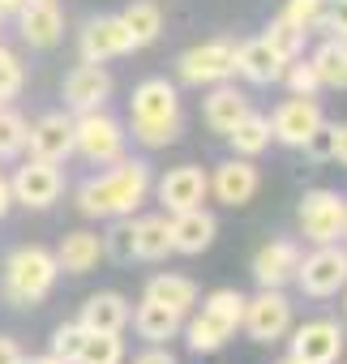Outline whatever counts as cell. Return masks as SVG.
<instances>
[{
	"label": "cell",
	"instance_id": "6da1fadb",
	"mask_svg": "<svg viewBox=\"0 0 347 364\" xmlns=\"http://www.w3.org/2000/svg\"><path fill=\"white\" fill-rule=\"evenodd\" d=\"M146 193H150V163L116 159L112 171L90 176L78 189V206L86 219H124L146 202Z\"/></svg>",
	"mask_w": 347,
	"mask_h": 364
},
{
	"label": "cell",
	"instance_id": "7a4b0ae2",
	"mask_svg": "<svg viewBox=\"0 0 347 364\" xmlns=\"http://www.w3.org/2000/svg\"><path fill=\"white\" fill-rule=\"evenodd\" d=\"M133 137L150 150L181 137V99L167 77H146L133 90Z\"/></svg>",
	"mask_w": 347,
	"mask_h": 364
},
{
	"label": "cell",
	"instance_id": "3957f363",
	"mask_svg": "<svg viewBox=\"0 0 347 364\" xmlns=\"http://www.w3.org/2000/svg\"><path fill=\"white\" fill-rule=\"evenodd\" d=\"M245 300H249V296H240L236 287H219V291H210V296H206V304H202V313H198L189 326H181V330L189 334V347H193L198 355L219 351V347L240 330Z\"/></svg>",
	"mask_w": 347,
	"mask_h": 364
},
{
	"label": "cell",
	"instance_id": "277c9868",
	"mask_svg": "<svg viewBox=\"0 0 347 364\" xmlns=\"http://www.w3.org/2000/svg\"><path fill=\"white\" fill-rule=\"evenodd\" d=\"M56 274H60L56 257H52L48 249H39V245H26V249H18V253L5 262V296H9L18 309H31V304H39V300L52 291Z\"/></svg>",
	"mask_w": 347,
	"mask_h": 364
},
{
	"label": "cell",
	"instance_id": "5b68a950",
	"mask_svg": "<svg viewBox=\"0 0 347 364\" xmlns=\"http://www.w3.org/2000/svg\"><path fill=\"white\" fill-rule=\"evenodd\" d=\"M73 150L82 159L99 163V167L124 159V129H120V120H112L103 107L99 112H82L73 120Z\"/></svg>",
	"mask_w": 347,
	"mask_h": 364
},
{
	"label": "cell",
	"instance_id": "8992f818",
	"mask_svg": "<svg viewBox=\"0 0 347 364\" xmlns=\"http://www.w3.org/2000/svg\"><path fill=\"white\" fill-rule=\"evenodd\" d=\"M240 326L253 343H279L292 330V300L283 296V287H262L253 300H245Z\"/></svg>",
	"mask_w": 347,
	"mask_h": 364
},
{
	"label": "cell",
	"instance_id": "52a82bcc",
	"mask_svg": "<svg viewBox=\"0 0 347 364\" xmlns=\"http://www.w3.org/2000/svg\"><path fill=\"white\" fill-rule=\"evenodd\" d=\"M296 283H300L304 296H313V300L338 296V291L347 287V249H338V245H317L309 257H300Z\"/></svg>",
	"mask_w": 347,
	"mask_h": 364
},
{
	"label": "cell",
	"instance_id": "ba28073f",
	"mask_svg": "<svg viewBox=\"0 0 347 364\" xmlns=\"http://www.w3.org/2000/svg\"><path fill=\"white\" fill-rule=\"evenodd\" d=\"M343 215H347V202L334 189L304 193L300 198V232H304V240H313V245H338Z\"/></svg>",
	"mask_w": 347,
	"mask_h": 364
},
{
	"label": "cell",
	"instance_id": "9c48e42d",
	"mask_svg": "<svg viewBox=\"0 0 347 364\" xmlns=\"http://www.w3.org/2000/svg\"><path fill=\"white\" fill-rule=\"evenodd\" d=\"M176 69H181V82H189V86H219V82H228L236 73V48L223 43V39L189 48L176 60Z\"/></svg>",
	"mask_w": 347,
	"mask_h": 364
},
{
	"label": "cell",
	"instance_id": "30bf717a",
	"mask_svg": "<svg viewBox=\"0 0 347 364\" xmlns=\"http://www.w3.org/2000/svg\"><path fill=\"white\" fill-rule=\"evenodd\" d=\"M287 334H292V355H296L300 364H338L343 343H347L343 326L330 321V317L304 321V326H296V330H287Z\"/></svg>",
	"mask_w": 347,
	"mask_h": 364
},
{
	"label": "cell",
	"instance_id": "8fae6325",
	"mask_svg": "<svg viewBox=\"0 0 347 364\" xmlns=\"http://www.w3.org/2000/svg\"><path fill=\"white\" fill-rule=\"evenodd\" d=\"M9 189H14V202H22L31 210H48L60 198V189H65V176H60L56 163L31 159L26 167H18V176L9 180Z\"/></svg>",
	"mask_w": 347,
	"mask_h": 364
},
{
	"label": "cell",
	"instance_id": "7c38bea8",
	"mask_svg": "<svg viewBox=\"0 0 347 364\" xmlns=\"http://www.w3.org/2000/svg\"><path fill=\"white\" fill-rule=\"evenodd\" d=\"M210 193V176L198 167V163H185V167H171L163 180H159V202L167 215H181V210H193L202 206Z\"/></svg>",
	"mask_w": 347,
	"mask_h": 364
},
{
	"label": "cell",
	"instance_id": "4fadbf2b",
	"mask_svg": "<svg viewBox=\"0 0 347 364\" xmlns=\"http://www.w3.org/2000/svg\"><path fill=\"white\" fill-rule=\"evenodd\" d=\"M26 146L35 159H48V163H65L73 154V116L65 112H48L39 116L31 129H26Z\"/></svg>",
	"mask_w": 347,
	"mask_h": 364
},
{
	"label": "cell",
	"instance_id": "5bb4252c",
	"mask_svg": "<svg viewBox=\"0 0 347 364\" xmlns=\"http://www.w3.org/2000/svg\"><path fill=\"white\" fill-rule=\"evenodd\" d=\"M257 185H262V176H257L253 159H240V154L228 159V163H219L215 176H210V193H215L223 206H245V202H253Z\"/></svg>",
	"mask_w": 347,
	"mask_h": 364
},
{
	"label": "cell",
	"instance_id": "9a60e30c",
	"mask_svg": "<svg viewBox=\"0 0 347 364\" xmlns=\"http://www.w3.org/2000/svg\"><path fill=\"white\" fill-rule=\"evenodd\" d=\"M317 124H321V107H317L313 99H304V95H292V99L279 103L274 116H270V133H274V141H283V146H304V137H309Z\"/></svg>",
	"mask_w": 347,
	"mask_h": 364
},
{
	"label": "cell",
	"instance_id": "2e32d148",
	"mask_svg": "<svg viewBox=\"0 0 347 364\" xmlns=\"http://www.w3.org/2000/svg\"><path fill=\"white\" fill-rule=\"evenodd\" d=\"M129 52H137V48H133V35L124 31L120 18H95L82 31V60L103 65V60H116V56H129Z\"/></svg>",
	"mask_w": 347,
	"mask_h": 364
},
{
	"label": "cell",
	"instance_id": "e0dca14e",
	"mask_svg": "<svg viewBox=\"0 0 347 364\" xmlns=\"http://www.w3.org/2000/svg\"><path fill=\"white\" fill-rule=\"evenodd\" d=\"M107 95H112V77H107V69L95 65V60H82V65L65 77V103H69L78 116H82V112H99Z\"/></svg>",
	"mask_w": 347,
	"mask_h": 364
},
{
	"label": "cell",
	"instance_id": "ac0fdd59",
	"mask_svg": "<svg viewBox=\"0 0 347 364\" xmlns=\"http://www.w3.org/2000/svg\"><path fill=\"white\" fill-rule=\"evenodd\" d=\"M219 236V223L210 210L193 206V210H181V215H171V253H185V257H198L215 245Z\"/></svg>",
	"mask_w": 347,
	"mask_h": 364
},
{
	"label": "cell",
	"instance_id": "d6986e66",
	"mask_svg": "<svg viewBox=\"0 0 347 364\" xmlns=\"http://www.w3.org/2000/svg\"><path fill=\"white\" fill-rule=\"evenodd\" d=\"M300 270V245L296 240H270L253 257V279L262 287H287Z\"/></svg>",
	"mask_w": 347,
	"mask_h": 364
},
{
	"label": "cell",
	"instance_id": "ffe728a7",
	"mask_svg": "<svg viewBox=\"0 0 347 364\" xmlns=\"http://www.w3.org/2000/svg\"><path fill=\"white\" fill-rule=\"evenodd\" d=\"M18 26L31 48H56L65 35V18L56 9V0H26L18 9Z\"/></svg>",
	"mask_w": 347,
	"mask_h": 364
},
{
	"label": "cell",
	"instance_id": "44dd1931",
	"mask_svg": "<svg viewBox=\"0 0 347 364\" xmlns=\"http://www.w3.org/2000/svg\"><path fill=\"white\" fill-rule=\"evenodd\" d=\"M129 300L120 296V291H95V296H86V304H82V313H78V326L82 330H95V334H120L124 326H129Z\"/></svg>",
	"mask_w": 347,
	"mask_h": 364
},
{
	"label": "cell",
	"instance_id": "7402d4cb",
	"mask_svg": "<svg viewBox=\"0 0 347 364\" xmlns=\"http://www.w3.org/2000/svg\"><path fill=\"white\" fill-rule=\"evenodd\" d=\"M283 69H287V60H283L266 39H249V43L236 48V73L249 77L253 86H274V82H283Z\"/></svg>",
	"mask_w": 347,
	"mask_h": 364
},
{
	"label": "cell",
	"instance_id": "603a6c76",
	"mask_svg": "<svg viewBox=\"0 0 347 364\" xmlns=\"http://www.w3.org/2000/svg\"><path fill=\"white\" fill-rule=\"evenodd\" d=\"M129 317H133L137 338L159 343V347H163L167 338H176V334H181V326H185V317H181V313H171L167 304H159V300H150V296H146V300H142Z\"/></svg>",
	"mask_w": 347,
	"mask_h": 364
},
{
	"label": "cell",
	"instance_id": "cb8c5ba5",
	"mask_svg": "<svg viewBox=\"0 0 347 364\" xmlns=\"http://www.w3.org/2000/svg\"><path fill=\"white\" fill-rule=\"evenodd\" d=\"M52 257H56L60 270H69V274H86V270H95L107 253H103V236H99V232H69Z\"/></svg>",
	"mask_w": 347,
	"mask_h": 364
},
{
	"label": "cell",
	"instance_id": "d4e9b609",
	"mask_svg": "<svg viewBox=\"0 0 347 364\" xmlns=\"http://www.w3.org/2000/svg\"><path fill=\"white\" fill-rule=\"evenodd\" d=\"M202 112H206V124H210L215 133H223V137H228V133H232V124L249 112V99H245L236 86H223V82H219V86L210 90V99H206V107H202Z\"/></svg>",
	"mask_w": 347,
	"mask_h": 364
},
{
	"label": "cell",
	"instance_id": "484cf974",
	"mask_svg": "<svg viewBox=\"0 0 347 364\" xmlns=\"http://www.w3.org/2000/svg\"><path fill=\"white\" fill-rule=\"evenodd\" d=\"M146 296L185 317V313H193V304H198V283L185 279V274H159V279L146 283Z\"/></svg>",
	"mask_w": 347,
	"mask_h": 364
},
{
	"label": "cell",
	"instance_id": "4316f807",
	"mask_svg": "<svg viewBox=\"0 0 347 364\" xmlns=\"http://www.w3.org/2000/svg\"><path fill=\"white\" fill-rule=\"evenodd\" d=\"M228 141H232V150L240 154V159H257L270 141H274V133H270V116H257V112H245L236 124H232V133H228Z\"/></svg>",
	"mask_w": 347,
	"mask_h": 364
},
{
	"label": "cell",
	"instance_id": "83f0119b",
	"mask_svg": "<svg viewBox=\"0 0 347 364\" xmlns=\"http://www.w3.org/2000/svg\"><path fill=\"white\" fill-rule=\"evenodd\" d=\"M133 236H137V257L142 262H159V257L171 253V219L167 215L133 219Z\"/></svg>",
	"mask_w": 347,
	"mask_h": 364
},
{
	"label": "cell",
	"instance_id": "f1b7e54d",
	"mask_svg": "<svg viewBox=\"0 0 347 364\" xmlns=\"http://www.w3.org/2000/svg\"><path fill=\"white\" fill-rule=\"evenodd\" d=\"M313 73L321 86L330 90H347V39H326L313 56H309Z\"/></svg>",
	"mask_w": 347,
	"mask_h": 364
},
{
	"label": "cell",
	"instance_id": "f546056e",
	"mask_svg": "<svg viewBox=\"0 0 347 364\" xmlns=\"http://www.w3.org/2000/svg\"><path fill=\"white\" fill-rule=\"evenodd\" d=\"M120 22H124V31L133 35V48H146V43H154V39L163 35V14H159V5H150V0L129 5V9L120 14Z\"/></svg>",
	"mask_w": 347,
	"mask_h": 364
},
{
	"label": "cell",
	"instance_id": "4dcf8cb0",
	"mask_svg": "<svg viewBox=\"0 0 347 364\" xmlns=\"http://www.w3.org/2000/svg\"><path fill=\"white\" fill-rule=\"evenodd\" d=\"M120 360H124V338L120 334H95V330H86L82 351H78L73 364H120Z\"/></svg>",
	"mask_w": 347,
	"mask_h": 364
},
{
	"label": "cell",
	"instance_id": "1f68e13d",
	"mask_svg": "<svg viewBox=\"0 0 347 364\" xmlns=\"http://www.w3.org/2000/svg\"><path fill=\"white\" fill-rule=\"evenodd\" d=\"M262 39H266V43H270V48H274L283 60H296V56L304 52V31H300V26H292L283 14H279L270 26H266V35H262Z\"/></svg>",
	"mask_w": 347,
	"mask_h": 364
},
{
	"label": "cell",
	"instance_id": "d6a6232c",
	"mask_svg": "<svg viewBox=\"0 0 347 364\" xmlns=\"http://www.w3.org/2000/svg\"><path fill=\"white\" fill-rule=\"evenodd\" d=\"M26 120L14 112V107H0V159H14L26 150Z\"/></svg>",
	"mask_w": 347,
	"mask_h": 364
},
{
	"label": "cell",
	"instance_id": "836d02e7",
	"mask_svg": "<svg viewBox=\"0 0 347 364\" xmlns=\"http://www.w3.org/2000/svg\"><path fill=\"white\" fill-rule=\"evenodd\" d=\"M103 253H107L112 262H133V257H137V236H133V219H129V215L116 219V228L103 236Z\"/></svg>",
	"mask_w": 347,
	"mask_h": 364
},
{
	"label": "cell",
	"instance_id": "e575fe53",
	"mask_svg": "<svg viewBox=\"0 0 347 364\" xmlns=\"http://www.w3.org/2000/svg\"><path fill=\"white\" fill-rule=\"evenodd\" d=\"M22 86H26V73H22L18 52L0 48V103H5V99H18V95H22Z\"/></svg>",
	"mask_w": 347,
	"mask_h": 364
},
{
	"label": "cell",
	"instance_id": "d590c367",
	"mask_svg": "<svg viewBox=\"0 0 347 364\" xmlns=\"http://www.w3.org/2000/svg\"><path fill=\"white\" fill-rule=\"evenodd\" d=\"M283 82L292 86V95H304V99H313L317 90H321V82H317V73H313V65L309 60H287V69H283Z\"/></svg>",
	"mask_w": 347,
	"mask_h": 364
},
{
	"label": "cell",
	"instance_id": "8d00e7d4",
	"mask_svg": "<svg viewBox=\"0 0 347 364\" xmlns=\"http://www.w3.org/2000/svg\"><path fill=\"white\" fill-rule=\"evenodd\" d=\"M82 338H86V330H82L78 321L56 326V334H52V355H60L65 364H73V360H78V351H82Z\"/></svg>",
	"mask_w": 347,
	"mask_h": 364
},
{
	"label": "cell",
	"instance_id": "74e56055",
	"mask_svg": "<svg viewBox=\"0 0 347 364\" xmlns=\"http://www.w3.org/2000/svg\"><path fill=\"white\" fill-rule=\"evenodd\" d=\"M321 9H326V0H287L283 18L309 35V31H317V22H321Z\"/></svg>",
	"mask_w": 347,
	"mask_h": 364
},
{
	"label": "cell",
	"instance_id": "f35d334b",
	"mask_svg": "<svg viewBox=\"0 0 347 364\" xmlns=\"http://www.w3.org/2000/svg\"><path fill=\"white\" fill-rule=\"evenodd\" d=\"M317 31H321L326 39H347V0H326Z\"/></svg>",
	"mask_w": 347,
	"mask_h": 364
},
{
	"label": "cell",
	"instance_id": "ab89813d",
	"mask_svg": "<svg viewBox=\"0 0 347 364\" xmlns=\"http://www.w3.org/2000/svg\"><path fill=\"white\" fill-rule=\"evenodd\" d=\"M304 150H309V159H317V163H326V159H334V124H317L309 137H304Z\"/></svg>",
	"mask_w": 347,
	"mask_h": 364
},
{
	"label": "cell",
	"instance_id": "60d3db41",
	"mask_svg": "<svg viewBox=\"0 0 347 364\" xmlns=\"http://www.w3.org/2000/svg\"><path fill=\"white\" fill-rule=\"evenodd\" d=\"M133 364H176V355H171V351H163L159 343H150V351H142Z\"/></svg>",
	"mask_w": 347,
	"mask_h": 364
},
{
	"label": "cell",
	"instance_id": "b9f144b4",
	"mask_svg": "<svg viewBox=\"0 0 347 364\" xmlns=\"http://www.w3.org/2000/svg\"><path fill=\"white\" fill-rule=\"evenodd\" d=\"M0 364H22V347L9 334H0Z\"/></svg>",
	"mask_w": 347,
	"mask_h": 364
},
{
	"label": "cell",
	"instance_id": "7bdbcfd3",
	"mask_svg": "<svg viewBox=\"0 0 347 364\" xmlns=\"http://www.w3.org/2000/svg\"><path fill=\"white\" fill-rule=\"evenodd\" d=\"M334 159L347 163V124H334Z\"/></svg>",
	"mask_w": 347,
	"mask_h": 364
},
{
	"label": "cell",
	"instance_id": "ee69618b",
	"mask_svg": "<svg viewBox=\"0 0 347 364\" xmlns=\"http://www.w3.org/2000/svg\"><path fill=\"white\" fill-rule=\"evenodd\" d=\"M9 206H14V189H9V180L0 176V219L9 215Z\"/></svg>",
	"mask_w": 347,
	"mask_h": 364
},
{
	"label": "cell",
	"instance_id": "f6af8a7d",
	"mask_svg": "<svg viewBox=\"0 0 347 364\" xmlns=\"http://www.w3.org/2000/svg\"><path fill=\"white\" fill-rule=\"evenodd\" d=\"M26 5V0H0V18H9V14H18Z\"/></svg>",
	"mask_w": 347,
	"mask_h": 364
},
{
	"label": "cell",
	"instance_id": "bcb514c9",
	"mask_svg": "<svg viewBox=\"0 0 347 364\" xmlns=\"http://www.w3.org/2000/svg\"><path fill=\"white\" fill-rule=\"evenodd\" d=\"M22 364H65L60 355H35V360H22Z\"/></svg>",
	"mask_w": 347,
	"mask_h": 364
},
{
	"label": "cell",
	"instance_id": "7dc6e473",
	"mask_svg": "<svg viewBox=\"0 0 347 364\" xmlns=\"http://www.w3.org/2000/svg\"><path fill=\"white\" fill-rule=\"evenodd\" d=\"M279 364H300V360H296V355H283V360H279Z\"/></svg>",
	"mask_w": 347,
	"mask_h": 364
},
{
	"label": "cell",
	"instance_id": "c3c4849f",
	"mask_svg": "<svg viewBox=\"0 0 347 364\" xmlns=\"http://www.w3.org/2000/svg\"><path fill=\"white\" fill-rule=\"evenodd\" d=\"M343 236H347V215H343Z\"/></svg>",
	"mask_w": 347,
	"mask_h": 364
},
{
	"label": "cell",
	"instance_id": "681fc988",
	"mask_svg": "<svg viewBox=\"0 0 347 364\" xmlns=\"http://www.w3.org/2000/svg\"><path fill=\"white\" fill-rule=\"evenodd\" d=\"M343 309H347V287H343Z\"/></svg>",
	"mask_w": 347,
	"mask_h": 364
}]
</instances>
